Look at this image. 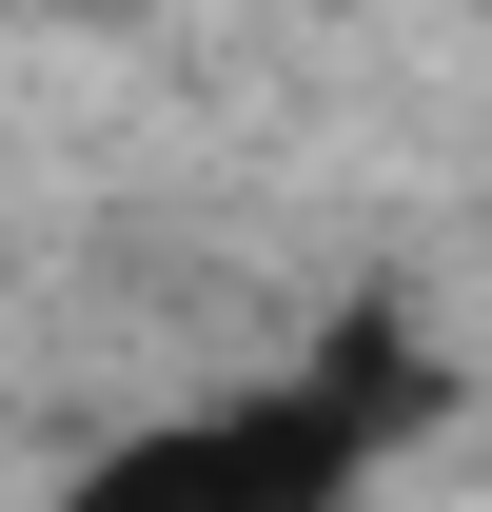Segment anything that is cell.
Segmentation results:
<instances>
[{
  "label": "cell",
  "instance_id": "cell-1",
  "mask_svg": "<svg viewBox=\"0 0 492 512\" xmlns=\"http://www.w3.org/2000/svg\"><path fill=\"white\" fill-rule=\"evenodd\" d=\"M355 473H374V453L276 375V394H237V414H158V434H119L60 512H335Z\"/></svg>",
  "mask_w": 492,
  "mask_h": 512
},
{
  "label": "cell",
  "instance_id": "cell-2",
  "mask_svg": "<svg viewBox=\"0 0 492 512\" xmlns=\"http://www.w3.org/2000/svg\"><path fill=\"white\" fill-rule=\"evenodd\" d=\"M315 414H335V434H355V453H394V434H414V414H433V355H414V335H394V316H355V335H335V355H315Z\"/></svg>",
  "mask_w": 492,
  "mask_h": 512
}]
</instances>
